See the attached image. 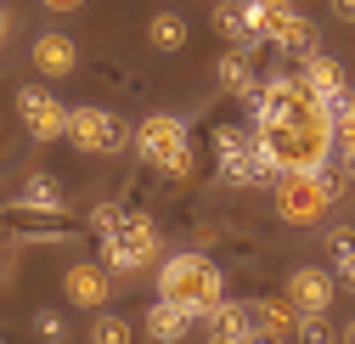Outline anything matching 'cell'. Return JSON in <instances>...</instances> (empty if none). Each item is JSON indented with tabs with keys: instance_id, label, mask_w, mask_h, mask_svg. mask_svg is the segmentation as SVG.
I'll return each mask as SVG.
<instances>
[{
	"instance_id": "obj_18",
	"label": "cell",
	"mask_w": 355,
	"mask_h": 344,
	"mask_svg": "<svg viewBox=\"0 0 355 344\" xmlns=\"http://www.w3.org/2000/svg\"><path fill=\"white\" fill-rule=\"evenodd\" d=\"M209 333L232 338V344H248V338H254V311H248V305H237V299H226V305L209 316Z\"/></svg>"
},
{
	"instance_id": "obj_21",
	"label": "cell",
	"mask_w": 355,
	"mask_h": 344,
	"mask_svg": "<svg viewBox=\"0 0 355 344\" xmlns=\"http://www.w3.org/2000/svg\"><path fill=\"white\" fill-rule=\"evenodd\" d=\"M293 344H338V322H327V311H316V316H299Z\"/></svg>"
},
{
	"instance_id": "obj_33",
	"label": "cell",
	"mask_w": 355,
	"mask_h": 344,
	"mask_svg": "<svg viewBox=\"0 0 355 344\" xmlns=\"http://www.w3.org/2000/svg\"><path fill=\"white\" fill-rule=\"evenodd\" d=\"M0 34H6V6H0Z\"/></svg>"
},
{
	"instance_id": "obj_4",
	"label": "cell",
	"mask_w": 355,
	"mask_h": 344,
	"mask_svg": "<svg viewBox=\"0 0 355 344\" xmlns=\"http://www.w3.org/2000/svg\"><path fill=\"white\" fill-rule=\"evenodd\" d=\"M96 243H102V266L113 277H136V271L158 266V254H164V237L153 226V214H136V209L124 214V226L113 237H96Z\"/></svg>"
},
{
	"instance_id": "obj_22",
	"label": "cell",
	"mask_w": 355,
	"mask_h": 344,
	"mask_svg": "<svg viewBox=\"0 0 355 344\" xmlns=\"http://www.w3.org/2000/svg\"><path fill=\"white\" fill-rule=\"evenodd\" d=\"M34 338L40 344H68V322H62V311H34Z\"/></svg>"
},
{
	"instance_id": "obj_8",
	"label": "cell",
	"mask_w": 355,
	"mask_h": 344,
	"mask_svg": "<svg viewBox=\"0 0 355 344\" xmlns=\"http://www.w3.org/2000/svg\"><path fill=\"white\" fill-rule=\"evenodd\" d=\"M113 288L119 282H113V271L102 260H73L62 271V293H68V305H79V311H107Z\"/></svg>"
},
{
	"instance_id": "obj_35",
	"label": "cell",
	"mask_w": 355,
	"mask_h": 344,
	"mask_svg": "<svg viewBox=\"0 0 355 344\" xmlns=\"http://www.w3.org/2000/svg\"><path fill=\"white\" fill-rule=\"evenodd\" d=\"M0 344H6V338H0Z\"/></svg>"
},
{
	"instance_id": "obj_5",
	"label": "cell",
	"mask_w": 355,
	"mask_h": 344,
	"mask_svg": "<svg viewBox=\"0 0 355 344\" xmlns=\"http://www.w3.org/2000/svg\"><path fill=\"white\" fill-rule=\"evenodd\" d=\"M68 141L79 153H91V158H113V153H124V141H136V130L113 108L85 102V108H68Z\"/></svg>"
},
{
	"instance_id": "obj_1",
	"label": "cell",
	"mask_w": 355,
	"mask_h": 344,
	"mask_svg": "<svg viewBox=\"0 0 355 344\" xmlns=\"http://www.w3.org/2000/svg\"><path fill=\"white\" fill-rule=\"evenodd\" d=\"M248 130L271 153L277 175H299V169H327L338 130L333 108L304 85V74H271L265 91L248 102Z\"/></svg>"
},
{
	"instance_id": "obj_17",
	"label": "cell",
	"mask_w": 355,
	"mask_h": 344,
	"mask_svg": "<svg viewBox=\"0 0 355 344\" xmlns=\"http://www.w3.org/2000/svg\"><path fill=\"white\" fill-rule=\"evenodd\" d=\"M254 327H265V333H288L293 338V327H299V311H293V299L288 293H277V299H254Z\"/></svg>"
},
{
	"instance_id": "obj_11",
	"label": "cell",
	"mask_w": 355,
	"mask_h": 344,
	"mask_svg": "<svg viewBox=\"0 0 355 344\" xmlns=\"http://www.w3.org/2000/svg\"><path fill=\"white\" fill-rule=\"evenodd\" d=\"M214 79H220V91H226L232 102H254L259 91H265V79H259V68L248 62V51H226V57H214Z\"/></svg>"
},
{
	"instance_id": "obj_13",
	"label": "cell",
	"mask_w": 355,
	"mask_h": 344,
	"mask_svg": "<svg viewBox=\"0 0 355 344\" xmlns=\"http://www.w3.org/2000/svg\"><path fill=\"white\" fill-rule=\"evenodd\" d=\"M299 74H304V85H310V91H316L327 108L349 96V74L338 68V57H322V51H310V57L299 62Z\"/></svg>"
},
{
	"instance_id": "obj_6",
	"label": "cell",
	"mask_w": 355,
	"mask_h": 344,
	"mask_svg": "<svg viewBox=\"0 0 355 344\" xmlns=\"http://www.w3.org/2000/svg\"><path fill=\"white\" fill-rule=\"evenodd\" d=\"M192 147V136H187V119H175V113H147L141 124H136V153H141V164L147 169H164L175 164Z\"/></svg>"
},
{
	"instance_id": "obj_26",
	"label": "cell",
	"mask_w": 355,
	"mask_h": 344,
	"mask_svg": "<svg viewBox=\"0 0 355 344\" xmlns=\"http://www.w3.org/2000/svg\"><path fill=\"white\" fill-rule=\"evenodd\" d=\"M338 169L349 175V187H355V141H338Z\"/></svg>"
},
{
	"instance_id": "obj_24",
	"label": "cell",
	"mask_w": 355,
	"mask_h": 344,
	"mask_svg": "<svg viewBox=\"0 0 355 344\" xmlns=\"http://www.w3.org/2000/svg\"><path fill=\"white\" fill-rule=\"evenodd\" d=\"M124 214H130L124 203H96V209H91V232H96V237H113V232L124 226Z\"/></svg>"
},
{
	"instance_id": "obj_19",
	"label": "cell",
	"mask_w": 355,
	"mask_h": 344,
	"mask_svg": "<svg viewBox=\"0 0 355 344\" xmlns=\"http://www.w3.org/2000/svg\"><path fill=\"white\" fill-rule=\"evenodd\" d=\"M147 46H153V51H181V46H187V17H181V12H153Z\"/></svg>"
},
{
	"instance_id": "obj_31",
	"label": "cell",
	"mask_w": 355,
	"mask_h": 344,
	"mask_svg": "<svg viewBox=\"0 0 355 344\" xmlns=\"http://www.w3.org/2000/svg\"><path fill=\"white\" fill-rule=\"evenodd\" d=\"M338 282H344V288H349V293H355V266H349V271H344V277H338Z\"/></svg>"
},
{
	"instance_id": "obj_27",
	"label": "cell",
	"mask_w": 355,
	"mask_h": 344,
	"mask_svg": "<svg viewBox=\"0 0 355 344\" xmlns=\"http://www.w3.org/2000/svg\"><path fill=\"white\" fill-rule=\"evenodd\" d=\"M327 12H333L338 23H349V28H355V0H327Z\"/></svg>"
},
{
	"instance_id": "obj_9",
	"label": "cell",
	"mask_w": 355,
	"mask_h": 344,
	"mask_svg": "<svg viewBox=\"0 0 355 344\" xmlns=\"http://www.w3.org/2000/svg\"><path fill=\"white\" fill-rule=\"evenodd\" d=\"M282 293L293 299V311H299V316L333 311V299H338V271H327V266H299V271L288 277Z\"/></svg>"
},
{
	"instance_id": "obj_12",
	"label": "cell",
	"mask_w": 355,
	"mask_h": 344,
	"mask_svg": "<svg viewBox=\"0 0 355 344\" xmlns=\"http://www.w3.org/2000/svg\"><path fill=\"white\" fill-rule=\"evenodd\" d=\"M28 57H34V68L46 74V79H68L73 68H79V46L68 34H57V28H46V34H34V46H28Z\"/></svg>"
},
{
	"instance_id": "obj_7",
	"label": "cell",
	"mask_w": 355,
	"mask_h": 344,
	"mask_svg": "<svg viewBox=\"0 0 355 344\" xmlns=\"http://www.w3.org/2000/svg\"><path fill=\"white\" fill-rule=\"evenodd\" d=\"M17 124L34 141H62L68 136V108L46 85H17Z\"/></svg>"
},
{
	"instance_id": "obj_32",
	"label": "cell",
	"mask_w": 355,
	"mask_h": 344,
	"mask_svg": "<svg viewBox=\"0 0 355 344\" xmlns=\"http://www.w3.org/2000/svg\"><path fill=\"white\" fill-rule=\"evenodd\" d=\"M203 344H232V338H220V333H209V338H203Z\"/></svg>"
},
{
	"instance_id": "obj_29",
	"label": "cell",
	"mask_w": 355,
	"mask_h": 344,
	"mask_svg": "<svg viewBox=\"0 0 355 344\" xmlns=\"http://www.w3.org/2000/svg\"><path fill=\"white\" fill-rule=\"evenodd\" d=\"M40 6H46V12H79L85 0H40Z\"/></svg>"
},
{
	"instance_id": "obj_20",
	"label": "cell",
	"mask_w": 355,
	"mask_h": 344,
	"mask_svg": "<svg viewBox=\"0 0 355 344\" xmlns=\"http://www.w3.org/2000/svg\"><path fill=\"white\" fill-rule=\"evenodd\" d=\"M85 333H91V344H130V338H136V327H130L124 316H113V311H96V322Z\"/></svg>"
},
{
	"instance_id": "obj_15",
	"label": "cell",
	"mask_w": 355,
	"mask_h": 344,
	"mask_svg": "<svg viewBox=\"0 0 355 344\" xmlns=\"http://www.w3.org/2000/svg\"><path fill=\"white\" fill-rule=\"evenodd\" d=\"M17 209L23 214H68V198H62V181L57 175H28L23 181V192H17Z\"/></svg>"
},
{
	"instance_id": "obj_16",
	"label": "cell",
	"mask_w": 355,
	"mask_h": 344,
	"mask_svg": "<svg viewBox=\"0 0 355 344\" xmlns=\"http://www.w3.org/2000/svg\"><path fill=\"white\" fill-rule=\"evenodd\" d=\"M214 28L226 34L237 51H254V46H265V40L254 34V23H248V0H214Z\"/></svg>"
},
{
	"instance_id": "obj_2",
	"label": "cell",
	"mask_w": 355,
	"mask_h": 344,
	"mask_svg": "<svg viewBox=\"0 0 355 344\" xmlns=\"http://www.w3.org/2000/svg\"><path fill=\"white\" fill-rule=\"evenodd\" d=\"M158 299H169V305H181V311L209 322L220 305H226V271H220L209 254H198V248L169 254V260H158Z\"/></svg>"
},
{
	"instance_id": "obj_30",
	"label": "cell",
	"mask_w": 355,
	"mask_h": 344,
	"mask_svg": "<svg viewBox=\"0 0 355 344\" xmlns=\"http://www.w3.org/2000/svg\"><path fill=\"white\" fill-rule=\"evenodd\" d=\"M338 344H355V316H349V322H338Z\"/></svg>"
},
{
	"instance_id": "obj_28",
	"label": "cell",
	"mask_w": 355,
	"mask_h": 344,
	"mask_svg": "<svg viewBox=\"0 0 355 344\" xmlns=\"http://www.w3.org/2000/svg\"><path fill=\"white\" fill-rule=\"evenodd\" d=\"M248 344H288V333H265V327H254V338Z\"/></svg>"
},
{
	"instance_id": "obj_25",
	"label": "cell",
	"mask_w": 355,
	"mask_h": 344,
	"mask_svg": "<svg viewBox=\"0 0 355 344\" xmlns=\"http://www.w3.org/2000/svg\"><path fill=\"white\" fill-rule=\"evenodd\" d=\"M333 130H338V141H355V91L344 102H333Z\"/></svg>"
},
{
	"instance_id": "obj_3",
	"label": "cell",
	"mask_w": 355,
	"mask_h": 344,
	"mask_svg": "<svg viewBox=\"0 0 355 344\" xmlns=\"http://www.w3.org/2000/svg\"><path fill=\"white\" fill-rule=\"evenodd\" d=\"M349 175L338 164L327 169H299V175H277V214L288 226H322L327 221V209L344 198Z\"/></svg>"
},
{
	"instance_id": "obj_10",
	"label": "cell",
	"mask_w": 355,
	"mask_h": 344,
	"mask_svg": "<svg viewBox=\"0 0 355 344\" xmlns=\"http://www.w3.org/2000/svg\"><path fill=\"white\" fill-rule=\"evenodd\" d=\"M220 181L259 187V181H277V164H271V153H265L259 141H248V147H237V153H220Z\"/></svg>"
},
{
	"instance_id": "obj_34",
	"label": "cell",
	"mask_w": 355,
	"mask_h": 344,
	"mask_svg": "<svg viewBox=\"0 0 355 344\" xmlns=\"http://www.w3.org/2000/svg\"><path fill=\"white\" fill-rule=\"evenodd\" d=\"M0 248H6V226H0Z\"/></svg>"
},
{
	"instance_id": "obj_14",
	"label": "cell",
	"mask_w": 355,
	"mask_h": 344,
	"mask_svg": "<svg viewBox=\"0 0 355 344\" xmlns=\"http://www.w3.org/2000/svg\"><path fill=\"white\" fill-rule=\"evenodd\" d=\"M192 322H198V316H192V311H181V305H169V299H153L147 316H141V327H147V338H153V344H181Z\"/></svg>"
},
{
	"instance_id": "obj_23",
	"label": "cell",
	"mask_w": 355,
	"mask_h": 344,
	"mask_svg": "<svg viewBox=\"0 0 355 344\" xmlns=\"http://www.w3.org/2000/svg\"><path fill=\"white\" fill-rule=\"evenodd\" d=\"M327 248H333V271L344 277V271L355 266V232H349V226H338V232H327Z\"/></svg>"
}]
</instances>
